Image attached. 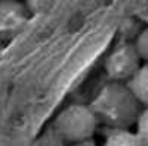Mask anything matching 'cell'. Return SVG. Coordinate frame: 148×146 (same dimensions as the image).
Listing matches in <instances>:
<instances>
[{"instance_id":"6","label":"cell","mask_w":148,"mask_h":146,"mask_svg":"<svg viewBox=\"0 0 148 146\" xmlns=\"http://www.w3.org/2000/svg\"><path fill=\"white\" fill-rule=\"evenodd\" d=\"M103 146H143L136 132H129L127 129H114L107 136Z\"/></svg>"},{"instance_id":"11","label":"cell","mask_w":148,"mask_h":146,"mask_svg":"<svg viewBox=\"0 0 148 146\" xmlns=\"http://www.w3.org/2000/svg\"><path fill=\"white\" fill-rule=\"evenodd\" d=\"M0 48H2V43H0Z\"/></svg>"},{"instance_id":"7","label":"cell","mask_w":148,"mask_h":146,"mask_svg":"<svg viewBox=\"0 0 148 146\" xmlns=\"http://www.w3.org/2000/svg\"><path fill=\"white\" fill-rule=\"evenodd\" d=\"M53 3L55 0H24V5L29 14H45L52 9Z\"/></svg>"},{"instance_id":"10","label":"cell","mask_w":148,"mask_h":146,"mask_svg":"<svg viewBox=\"0 0 148 146\" xmlns=\"http://www.w3.org/2000/svg\"><path fill=\"white\" fill-rule=\"evenodd\" d=\"M73 146H98V145H95L91 139L90 141H83V143H76V145H73Z\"/></svg>"},{"instance_id":"5","label":"cell","mask_w":148,"mask_h":146,"mask_svg":"<svg viewBox=\"0 0 148 146\" xmlns=\"http://www.w3.org/2000/svg\"><path fill=\"white\" fill-rule=\"evenodd\" d=\"M127 88L140 103L148 107V64H143L136 71V74L127 81Z\"/></svg>"},{"instance_id":"8","label":"cell","mask_w":148,"mask_h":146,"mask_svg":"<svg viewBox=\"0 0 148 146\" xmlns=\"http://www.w3.org/2000/svg\"><path fill=\"white\" fill-rule=\"evenodd\" d=\"M134 48H136L140 59L148 64V28H145L143 31L138 33L136 41H134Z\"/></svg>"},{"instance_id":"3","label":"cell","mask_w":148,"mask_h":146,"mask_svg":"<svg viewBox=\"0 0 148 146\" xmlns=\"http://www.w3.org/2000/svg\"><path fill=\"white\" fill-rule=\"evenodd\" d=\"M141 59L134 48V43H122L119 45L105 60V72L114 83L129 81L140 65Z\"/></svg>"},{"instance_id":"2","label":"cell","mask_w":148,"mask_h":146,"mask_svg":"<svg viewBox=\"0 0 148 146\" xmlns=\"http://www.w3.org/2000/svg\"><path fill=\"white\" fill-rule=\"evenodd\" d=\"M98 126V119L91 107L86 105H69L62 110L53 122V131L67 143L90 141Z\"/></svg>"},{"instance_id":"9","label":"cell","mask_w":148,"mask_h":146,"mask_svg":"<svg viewBox=\"0 0 148 146\" xmlns=\"http://www.w3.org/2000/svg\"><path fill=\"white\" fill-rule=\"evenodd\" d=\"M136 129H138L136 134L141 139L143 146H148V107L140 113V119L136 122Z\"/></svg>"},{"instance_id":"4","label":"cell","mask_w":148,"mask_h":146,"mask_svg":"<svg viewBox=\"0 0 148 146\" xmlns=\"http://www.w3.org/2000/svg\"><path fill=\"white\" fill-rule=\"evenodd\" d=\"M29 17L23 0H0V36L16 33Z\"/></svg>"},{"instance_id":"1","label":"cell","mask_w":148,"mask_h":146,"mask_svg":"<svg viewBox=\"0 0 148 146\" xmlns=\"http://www.w3.org/2000/svg\"><path fill=\"white\" fill-rule=\"evenodd\" d=\"M91 110L97 119L112 129H127L140 119V102L134 98L127 84L109 83L95 96Z\"/></svg>"}]
</instances>
